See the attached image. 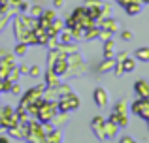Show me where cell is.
Returning <instances> with one entry per match:
<instances>
[{
  "instance_id": "cell-1",
  "label": "cell",
  "mask_w": 149,
  "mask_h": 143,
  "mask_svg": "<svg viewBox=\"0 0 149 143\" xmlns=\"http://www.w3.org/2000/svg\"><path fill=\"white\" fill-rule=\"evenodd\" d=\"M130 109H132V113H136L138 117L149 121V98H140L138 102L132 104Z\"/></svg>"
},
{
  "instance_id": "cell-2",
  "label": "cell",
  "mask_w": 149,
  "mask_h": 143,
  "mask_svg": "<svg viewBox=\"0 0 149 143\" xmlns=\"http://www.w3.org/2000/svg\"><path fill=\"white\" fill-rule=\"evenodd\" d=\"M77 106H79V100H77V96H74V94H64L61 98V102H58V109L61 111L76 109Z\"/></svg>"
},
{
  "instance_id": "cell-3",
  "label": "cell",
  "mask_w": 149,
  "mask_h": 143,
  "mask_svg": "<svg viewBox=\"0 0 149 143\" xmlns=\"http://www.w3.org/2000/svg\"><path fill=\"white\" fill-rule=\"evenodd\" d=\"M40 107H42V109L36 111L38 117H40L44 122H49L51 119H53V115H55V111H57V107H55L53 104H40Z\"/></svg>"
},
{
  "instance_id": "cell-4",
  "label": "cell",
  "mask_w": 149,
  "mask_h": 143,
  "mask_svg": "<svg viewBox=\"0 0 149 143\" xmlns=\"http://www.w3.org/2000/svg\"><path fill=\"white\" fill-rule=\"evenodd\" d=\"M134 90L138 92V96L140 98H149V85H147V81H136V85H134Z\"/></svg>"
},
{
  "instance_id": "cell-5",
  "label": "cell",
  "mask_w": 149,
  "mask_h": 143,
  "mask_svg": "<svg viewBox=\"0 0 149 143\" xmlns=\"http://www.w3.org/2000/svg\"><path fill=\"white\" fill-rule=\"evenodd\" d=\"M95 102H96V106L106 107V104H108V92L104 88H96L95 90Z\"/></svg>"
},
{
  "instance_id": "cell-6",
  "label": "cell",
  "mask_w": 149,
  "mask_h": 143,
  "mask_svg": "<svg viewBox=\"0 0 149 143\" xmlns=\"http://www.w3.org/2000/svg\"><path fill=\"white\" fill-rule=\"evenodd\" d=\"M136 57H138L140 60H149V47H140L138 51H136Z\"/></svg>"
},
{
  "instance_id": "cell-7",
  "label": "cell",
  "mask_w": 149,
  "mask_h": 143,
  "mask_svg": "<svg viewBox=\"0 0 149 143\" xmlns=\"http://www.w3.org/2000/svg\"><path fill=\"white\" fill-rule=\"evenodd\" d=\"M125 8H127V13H130V15L140 13V4L138 2H130L128 6H125Z\"/></svg>"
},
{
  "instance_id": "cell-8",
  "label": "cell",
  "mask_w": 149,
  "mask_h": 143,
  "mask_svg": "<svg viewBox=\"0 0 149 143\" xmlns=\"http://www.w3.org/2000/svg\"><path fill=\"white\" fill-rule=\"evenodd\" d=\"M121 64H123V70H125V72H132V70H134V66H136L134 60H130V59H125Z\"/></svg>"
},
{
  "instance_id": "cell-9",
  "label": "cell",
  "mask_w": 149,
  "mask_h": 143,
  "mask_svg": "<svg viewBox=\"0 0 149 143\" xmlns=\"http://www.w3.org/2000/svg\"><path fill=\"white\" fill-rule=\"evenodd\" d=\"M47 83L51 85V87L58 85V79H55V73H53V72H49V73H47Z\"/></svg>"
},
{
  "instance_id": "cell-10",
  "label": "cell",
  "mask_w": 149,
  "mask_h": 143,
  "mask_svg": "<svg viewBox=\"0 0 149 143\" xmlns=\"http://www.w3.org/2000/svg\"><path fill=\"white\" fill-rule=\"evenodd\" d=\"M47 141H61V134H58V132H53V134L49 136Z\"/></svg>"
},
{
  "instance_id": "cell-11",
  "label": "cell",
  "mask_w": 149,
  "mask_h": 143,
  "mask_svg": "<svg viewBox=\"0 0 149 143\" xmlns=\"http://www.w3.org/2000/svg\"><path fill=\"white\" fill-rule=\"evenodd\" d=\"M106 57H108V59L111 57V44H108V45H106Z\"/></svg>"
},
{
  "instance_id": "cell-12",
  "label": "cell",
  "mask_w": 149,
  "mask_h": 143,
  "mask_svg": "<svg viewBox=\"0 0 149 143\" xmlns=\"http://www.w3.org/2000/svg\"><path fill=\"white\" fill-rule=\"evenodd\" d=\"M25 53V45H19V49H17V55H23Z\"/></svg>"
},
{
  "instance_id": "cell-13",
  "label": "cell",
  "mask_w": 149,
  "mask_h": 143,
  "mask_svg": "<svg viewBox=\"0 0 149 143\" xmlns=\"http://www.w3.org/2000/svg\"><path fill=\"white\" fill-rule=\"evenodd\" d=\"M123 38H125V40H132V34H130V32H125Z\"/></svg>"
},
{
  "instance_id": "cell-14",
  "label": "cell",
  "mask_w": 149,
  "mask_h": 143,
  "mask_svg": "<svg viewBox=\"0 0 149 143\" xmlns=\"http://www.w3.org/2000/svg\"><path fill=\"white\" fill-rule=\"evenodd\" d=\"M53 4H55V8H61L62 6V0H53Z\"/></svg>"
},
{
  "instance_id": "cell-15",
  "label": "cell",
  "mask_w": 149,
  "mask_h": 143,
  "mask_svg": "<svg viewBox=\"0 0 149 143\" xmlns=\"http://www.w3.org/2000/svg\"><path fill=\"white\" fill-rule=\"evenodd\" d=\"M38 72H40L38 68H32V70H30V73H32V75H38Z\"/></svg>"
},
{
  "instance_id": "cell-16",
  "label": "cell",
  "mask_w": 149,
  "mask_h": 143,
  "mask_svg": "<svg viewBox=\"0 0 149 143\" xmlns=\"http://www.w3.org/2000/svg\"><path fill=\"white\" fill-rule=\"evenodd\" d=\"M121 141H125V143H130L132 140H130V137H128V136H125V137H123V140H121Z\"/></svg>"
},
{
  "instance_id": "cell-17",
  "label": "cell",
  "mask_w": 149,
  "mask_h": 143,
  "mask_svg": "<svg viewBox=\"0 0 149 143\" xmlns=\"http://www.w3.org/2000/svg\"><path fill=\"white\" fill-rule=\"evenodd\" d=\"M142 2H147V4H149V0H142Z\"/></svg>"
}]
</instances>
